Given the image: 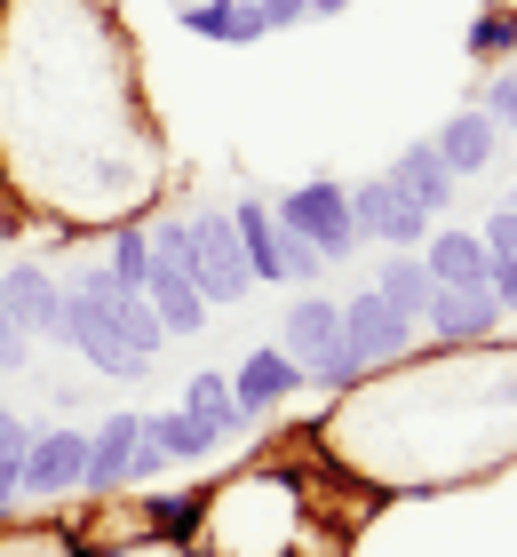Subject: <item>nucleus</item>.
Returning a JSON list of instances; mask_svg holds the SVG:
<instances>
[{
  "label": "nucleus",
  "instance_id": "1",
  "mask_svg": "<svg viewBox=\"0 0 517 557\" xmlns=\"http://www.w3.org/2000/svg\"><path fill=\"white\" fill-rule=\"evenodd\" d=\"M303 478L279 462H255L247 478L199 494L192 557H303Z\"/></svg>",
  "mask_w": 517,
  "mask_h": 557
},
{
  "label": "nucleus",
  "instance_id": "2",
  "mask_svg": "<svg viewBox=\"0 0 517 557\" xmlns=\"http://www.w3.org/2000/svg\"><path fill=\"white\" fill-rule=\"evenodd\" d=\"M279 350L295 359L303 383H319V391H358L367 383V367L350 359V335H343V302L319 295V287H295L287 295V319H279Z\"/></svg>",
  "mask_w": 517,
  "mask_h": 557
},
{
  "label": "nucleus",
  "instance_id": "3",
  "mask_svg": "<svg viewBox=\"0 0 517 557\" xmlns=\"http://www.w3.org/2000/svg\"><path fill=\"white\" fill-rule=\"evenodd\" d=\"M231 232H239V256H247V278L255 287H310V278H327L319 247H303L287 223L271 215V199H239V208H223Z\"/></svg>",
  "mask_w": 517,
  "mask_h": 557
},
{
  "label": "nucleus",
  "instance_id": "4",
  "mask_svg": "<svg viewBox=\"0 0 517 557\" xmlns=\"http://www.w3.org/2000/svg\"><path fill=\"white\" fill-rule=\"evenodd\" d=\"M271 215L287 223L303 247H319V263H350L358 256V223H350V184H334V175H310V184H287L271 199Z\"/></svg>",
  "mask_w": 517,
  "mask_h": 557
},
{
  "label": "nucleus",
  "instance_id": "5",
  "mask_svg": "<svg viewBox=\"0 0 517 557\" xmlns=\"http://www.w3.org/2000/svg\"><path fill=\"white\" fill-rule=\"evenodd\" d=\"M81 470H88V430L48 422V430H33V446H24L16 502H33V510H64V502H81Z\"/></svg>",
  "mask_w": 517,
  "mask_h": 557
},
{
  "label": "nucleus",
  "instance_id": "6",
  "mask_svg": "<svg viewBox=\"0 0 517 557\" xmlns=\"http://www.w3.org/2000/svg\"><path fill=\"white\" fill-rule=\"evenodd\" d=\"M184 232H192V278H199L207 311L239 302L255 278H247V256H239V232H231V215H223V208H199V215H184Z\"/></svg>",
  "mask_w": 517,
  "mask_h": 557
},
{
  "label": "nucleus",
  "instance_id": "7",
  "mask_svg": "<svg viewBox=\"0 0 517 557\" xmlns=\"http://www.w3.org/2000/svg\"><path fill=\"white\" fill-rule=\"evenodd\" d=\"M343 335H350V359L367 367V374H391V367H406V359H414L422 326H414V319H398V311H391V302H382L374 287H358V295L343 302Z\"/></svg>",
  "mask_w": 517,
  "mask_h": 557
},
{
  "label": "nucleus",
  "instance_id": "8",
  "mask_svg": "<svg viewBox=\"0 0 517 557\" xmlns=\"http://www.w3.org/2000/svg\"><path fill=\"white\" fill-rule=\"evenodd\" d=\"M350 223H358V247H391V256H414V247L430 239V215L414 208V199H398L382 175L350 184Z\"/></svg>",
  "mask_w": 517,
  "mask_h": 557
},
{
  "label": "nucleus",
  "instance_id": "9",
  "mask_svg": "<svg viewBox=\"0 0 517 557\" xmlns=\"http://www.w3.org/2000/svg\"><path fill=\"white\" fill-rule=\"evenodd\" d=\"M0 311L24 343H57V319H64V278L48 263H9L0 271Z\"/></svg>",
  "mask_w": 517,
  "mask_h": 557
},
{
  "label": "nucleus",
  "instance_id": "10",
  "mask_svg": "<svg viewBox=\"0 0 517 557\" xmlns=\"http://www.w3.org/2000/svg\"><path fill=\"white\" fill-rule=\"evenodd\" d=\"M136 407H112V422L88 430V470H81V502H120L127 494V462H136Z\"/></svg>",
  "mask_w": 517,
  "mask_h": 557
},
{
  "label": "nucleus",
  "instance_id": "11",
  "mask_svg": "<svg viewBox=\"0 0 517 557\" xmlns=\"http://www.w3.org/2000/svg\"><path fill=\"white\" fill-rule=\"evenodd\" d=\"M414 256H422V271H430L438 295H485V271H494V256H485L478 232H461V223H438Z\"/></svg>",
  "mask_w": 517,
  "mask_h": 557
},
{
  "label": "nucleus",
  "instance_id": "12",
  "mask_svg": "<svg viewBox=\"0 0 517 557\" xmlns=\"http://www.w3.org/2000/svg\"><path fill=\"white\" fill-rule=\"evenodd\" d=\"M502 302L494 295H430V311H422V335L438 343V350H485L502 335Z\"/></svg>",
  "mask_w": 517,
  "mask_h": 557
},
{
  "label": "nucleus",
  "instance_id": "13",
  "mask_svg": "<svg viewBox=\"0 0 517 557\" xmlns=\"http://www.w3.org/2000/svg\"><path fill=\"white\" fill-rule=\"evenodd\" d=\"M231 398H239L247 422H263L271 407L303 398V374H295V359H287L279 343H263V350H247V359H239V374H231Z\"/></svg>",
  "mask_w": 517,
  "mask_h": 557
},
{
  "label": "nucleus",
  "instance_id": "14",
  "mask_svg": "<svg viewBox=\"0 0 517 557\" xmlns=\"http://www.w3.org/2000/svg\"><path fill=\"white\" fill-rule=\"evenodd\" d=\"M382 184H391L398 199H414L422 215H446V208H454V191H461L454 175H446V160H438V144H430V136H422V144H406L398 160L382 168Z\"/></svg>",
  "mask_w": 517,
  "mask_h": 557
},
{
  "label": "nucleus",
  "instance_id": "15",
  "mask_svg": "<svg viewBox=\"0 0 517 557\" xmlns=\"http://www.w3.org/2000/svg\"><path fill=\"white\" fill-rule=\"evenodd\" d=\"M175 24H184L192 40H216V48H255L271 33L255 0H175Z\"/></svg>",
  "mask_w": 517,
  "mask_h": 557
},
{
  "label": "nucleus",
  "instance_id": "16",
  "mask_svg": "<svg viewBox=\"0 0 517 557\" xmlns=\"http://www.w3.org/2000/svg\"><path fill=\"white\" fill-rule=\"evenodd\" d=\"M430 144H438V160H446V175H454V184H470V175H485V168H494L502 128H494V120H485L478 104H461V112H454V120H446V128H438Z\"/></svg>",
  "mask_w": 517,
  "mask_h": 557
},
{
  "label": "nucleus",
  "instance_id": "17",
  "mask_svg": "<svg viewBox=\"0 0 517 557\" xmlns=\"http://www.w3.org/2000/svg\"><path fill=\"white\" fill-rule=\"evenodd\" d=\"M184 407H192V414H199L207 430H216V438H223V446H239V438H247V430H255V422L239 414V398H231V374H216V367H207V374H192V391H184Z\"/></svg>",
  "mask_w": 517,
  "mask_h": 557
},
{
  "label": "nucleus",
  "instance_id": "18",
  "mask_svg": "<svg viewBox=\"0 0 517 557\" xmlns=\"http://www.w3.org/2000/svg\"><path fill=\"white\" fill-rule=\"evenodd\" d=\"M103 271H112L120 295H144V271H151V232L144 223H103Z\"/></svg>",
  "mask_w": 517,
  "mask_h": 557
},
{
  "label": "nucleus",
  "instance_id": "19",
  "mask_svg": "<svg viewBox=\"0 0 517 557\" xmlns=\"http://www.w3.org/2000/svg\"><path fill=\"white\" fill-rule=\"evenodd\" d=\"M0 557H81V525L64 510H48V525H0Z\"/></svg>",
  "mask_w": 517,
  "mask_h": 557
},
{
  "label": "nucleus",
  "instance_id": "20",
  "mask_svg": "<svg viewBox=\"0 0 517 557\" xmlns=\"http://www.w3.org/2000/svg\"><path fill=\"white\" fill-rule=\"evenodd\" d=\"M144 430L168 446V462H207V454H223V438L207 430L192 407H168V414H144Z\"/></svg>",
  "mask_w": 517,
  "mask_h": 557
},
{
  "label": "nucleus",
  "instance_id": "21",
  "mask_svg": "<svg viewBox=\"0 0 517 557\" xmlns=\"http://www.w3.org/2000/svg\"><path fill=\"white\" fill-rule=\"evenodd\" d=\"M374 295L391 302L398 319H414V326H422V311H430V295H438V287H430V271H422V256H391V263L374 271Z\"/></svg>",
  "mask_w": 517,
  "mask_h": 557
},
{
  "label": "nucleus",
  "instance_id": "22",
  "mask_svg": "<svg viewBox=\"0 0 517 557\" xmlns=\"http://www.w3.org/2000/svg\"><path fill=\"white\" fill-rule=\"evenodd\" d=\"M461 48H470V64H509L517 57V0H485L470 16V33H461Z\"/></svg>",
  "mask_w": 517,
  "mask_h": 557
},
{
  "label": "nucleus",
  "instance_id": "23",
  "mask_svg": "<svg viewBox=\"0 0 517 557\" xmlns=\"http://www.w3.org/2000/svg\"><path fill=\"white\" fill-rule=\"evenodd\" d=\"M112 326H120V343L136 350L144 367H160V350H168V326H160V311H151L144 295H120V302H112Z\"/></svg>",
  "mask_w": 517,
  "mask_h": 557
},
{
  "label": "nucleus",
  "instance_id": "24",
  "mask_svg": "<svg viewBox=\"0 0 517 557\" xmlns=\"http://www.w3.org/2000/svg\"><path fill=\"white\" fill-rule=\"evenodd\" d=\"M81 557H192V542H168V534H103V542H81Z\"/></svg>",
  "mask_w": 517,
  "mask_h": 557
},
{
  "label": "nucleus",
  "instance_id": "25",
  "mask_svg": "<svg viewBox=\"0 0 517 557\" xmlns=\"http://www.w3.org/2000/svg\"><path fill=\"white\" fill-rule=\"evenodd\" d=\"M478 112L494 120L502 136H517V64H494V81L478 88Z\"/></svg>",
  "mask_w": 517,
  "mask_h": 557
},
{
  "label": "nucleus",
  "instance_id": "26",
  "mask_svg": "<svg viewBox=\"0 0 517 557\" xmlns=\"http://www.w3.org/2000/svg\"><path fill=\"white\" fill-rule=\"evenodd\" d=\"M478 247H485V256H494V263H517V208H494V215H485Z\"/></svg>",
  "mask_w": 517,
  "mask_h": 557
},
{
  "label": "nucleus",
  "instance_id": "27",
  "mask_svg": "<svg viewBox=\"0 0 517 557\" xmlns=\"http://www.w3.org/2000/svg\"><path fill=\"white\" fill-rule=\"evenodd\" d=\"M0 367H9V374H24V367H33V343H24L16 326H9V311H0Z\"/></svg>",
  "mask_w": 517,
  "mask_h": 557
},
{
  "label": "nucleus",
  "instance_id": "28",
  "mask_svg": "<svg viewBox=\"0 0 517 557\" xmlns=\"http://www.w3.org/2000/svg\"><path fill=\"white\" fill-rule=\"evenodd\" d=\"M255 9H263L271 33H287V24H310V0H255Z\"/></svg>",
  "mask_w": 517,
  "mask_h": 557
},
{
  "label": "nucleus",
  "instance_id": "29",
  "mask_svg": "<svg viewBox=\"0 0 517 557\" xmlns=\"http://www.w3.org/2000/svg\"><path fill=\"white\" fill-rule=\"evenodd\" d=\"M16 510H24V502H16V486H0V525H9Z\"/></svg>",
  "mask_w": 517,
  "mask_h": 557
},
{
  "label": "nucleus",
  "instance_id": "30",
  "mask_svg": "<svg viewBox=\"0 0 517 557\" xmlns=\"http://www.w3.org/2000/svg\"><path fill=\"white\" fill-rule=\"evenodd\" d=\"M350 9V0H310V16H343Z\"/></svg>",
  "mask_w": 517,
  "mask_h": 557
},
{
  "label": "nucleus",
  "instance_id": "31",
  "mask_svg": "<svg viewBox=\"0 0 517 557\" xmlns=\"http://www.w3.org/2000/svg\"><path fill=\"white\" fill-rule=\"evenodd\" d=\"M509 208H517V184H509Z\"/></svg>",
  "mask_w": 517,
  "mask_h": 557
}]
</instances>
